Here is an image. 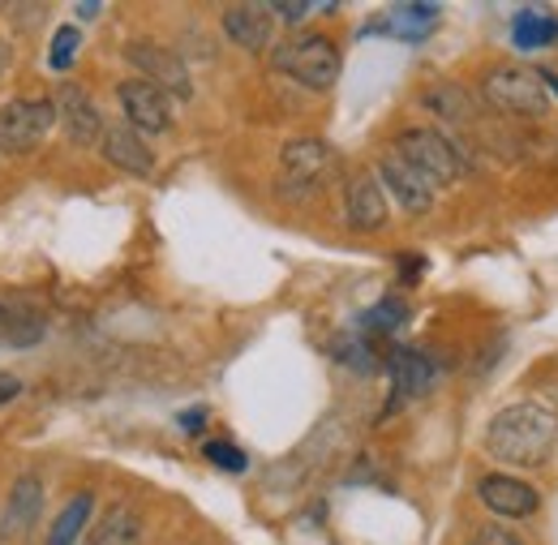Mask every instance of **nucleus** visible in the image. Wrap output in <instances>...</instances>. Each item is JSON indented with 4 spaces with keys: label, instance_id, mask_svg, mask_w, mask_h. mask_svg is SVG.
<instances>
[{
    "label": "nucleus",
    "instance_id": "obj_23",
    "mask_svg": "<svg viewBox=\"0 0 558 545\" xmlns=\"http://www.w3.org/2000/svg\"><path fill=\"white\" fill-rule=\"evenodd\" d=\"M336 352H340V361H344L349 370H356V374H374V370H378V356H374V348H369L365 336H349Z\"/></svg>",
    "mask_w": 558,
    "mask_h": 545
},
{
    "label": "nucleus",
    "instance_id": "obj_21",
    "mask_svg": "<svg viewBox=\"0 0 558 545\" xmlns=\"http://www.w3.org/2000/svg\"><path fill=\"white\" fill-rule=\"evenodd\" d=\"M0 336H4V343L31 348V343H39V336H44V323H39L35 314H26V310L0 301Z\"/></svg>",
    "mask_w": 558,
    "mask_h": 545
},
{
    "label": "nucleus",
    "instance_id": "obj_12",
    "mask_svg": "<svg viewBox=\"0 0 558 545\" xmlns=\"http://www.w3.org/2000/svg\"><path fill=\"white\" fill-rule=\"evenodd\" d=\"M387 365H391V409H400L413 396H425L429 383H434V361L425 352L400 348V352H391Z\"/></svg>",
    "mask_w": 558,
    "mask_h": 545
},
{
    "label": "nucleus",
    "instance_id": "obj_7",
    "mask_svg": "<svg viewBox=\"0 0 558 545\" xmlns=\"http://www.w3.org/2000/svg\"><path fill=\"white\" fill-rule=\"evenodd\" d=\"M125 61L138 69L142 82H150V86L163 90V95H177V99H190V95H194V82H190L185 61H181L177 52L150 44V39H134V44L125 48Z\"/></svg>",
    "mask_w": 558,
    "mask_h": 545
},
{
    "label": "nucleus",
    "instance_id": "obj_2",
    "mask_svg": "<svg viewBox=\"0 0 558 545\" xmlns=\"http://www.w3.org/2000/svg\"><path fill=\"white\" fill-rule=\"evenodd\" d=\"M276 69L310 90H327L340 77V48L323 35H301L276 48Z\"/></svg>",
    "mask_w": 558,
    "mask_h": 545
},
{
    "label": "nucleus",
    "instance_id": "obj_24",
    "mask_svg": "<svg viewBox=\"0 0 558 545\" xmlns=\"http://www.w3.org/2000/svg\"><path fill=\"white\" fill-rule=\"evenodd\" d=\"M77 48H82V31H77V26H61V31L52 35V52H48V65L65 73V69L73 65V57H77Z\"/></svg>",
    "mask_w": 558,
    "mask_h": 545
},
{
    "label": "nucleus",
    "instance_id": "obj_8",
    "mask_svg": "<svg viewBox=\"0 0 558 545\" xmlns=\"http://www.w3.org/2000/svg\"><path fill=\"white\" fill-rule=\"evenodd\" d=\"M378 172H383V181H387L391 198L404 206L409 215H425V210L434 206V190H438V185H434L425 172H417L404 155H396V150H391V155H383V159H378Z\"/></svg>",
    "mask_w": 558,
    "mask_h": 545
},
{
    "label": "nucleus",
    "instance_id": "obj_22",
    "mask_svg": "<svg viewBox=\"0 0 558 545\" xmlns=\"http://www.w3.org/2000/svg\"><path fill=\"white\" fill-rule=\"evenodd\" d=\"M404 318H409L404 301L387 296L378 310H369V314L361 318V327H365V331H374V336H391V331H400V327H404Z\"/></svg>",
    "mask_w": 558,
    "mask_h": 545
},
{
    "label": "nucleus",
    "instance_id": "obj_18",
    "mask_svg": "<svg viewBox=\"0 0 558 545\" xmlns=\"http://www.w3.org/2000/svg\"><path fill=\"white\" fill-rule=\"evenodd\" d=\"M142 542V520L134 507H112L104 520H99V529L90 533V542L86 545H138Z\"/></svg>",
    "mask_w": 558,
    "mask_h": 545
},
{
    "label": "nucleus",
    "instance_id": "obj_27",
    "mask_svg": "<svg viewBox=\"0 0 558 545\" xmlns=\"http://www.w3.org/2000/svg\"><path fill=\"white\" fill-rule=\"evenodd\" d=\"M271 9V17H283V22H301L314 4H305V0H288V4H267Z\"/></svg>",
    "mask_w": 558,
    "mask_h": 545
},
{
    "label": "nucleus",
    "instance_id": "obj_1",
    "mask_svg": "<svg viewBox=\"0 0 558 545\" xmlns=\"http://www.w3.org/2000/svg\"><path fill=\"white\" fill-rule=\"evenodd\" d=\"M558 438V416L555 409L537 404V400H524V404H511L502 409L486 425V447L494 460L502 464H520V469H537L550 460Z\"/></svg>",
    "mask_w": 558,
    "mask_h": 545
},
{
    "label": "nucleus",
    "instance_id": "obj_19",
    "mask_svg": "<svg viewBox=\"0 0 558 545\" xmlns=\"http://www.w3.org/2000/svg\"><path fill=\"white\" fill-rule=\"evenodd\" d=\"M511 39H515V48H542V44L558 39V17L542 13V9H524L511 22Z\"/></svg>",
    "mask_w": 558,
    "mask_h": 545
},
{
    "label": "nucleus",
    "instance_id": "obj_29",
    "mask_svg": "<svg viewBox=\"0 0 558 545\" xmlns=\"http://www.w3.org/2000/svg\"><path fill=\"white\" fill-rule=\"evenodd\" d=\"M9 69H13V44H4V39H0V77H4Z\"/></svg>",
    "mask_w": 558,
    "mask_h": 545
},
{
    "label": "nucleus",
    "instance_id": "obj_6",
    "mask_svg": "<svg viewBox=\"0 0 558 545\" xmlns=\"http://www.w3.org/2000/svg\"><path fill=\"white\" fill-rule=\"evenodd\" d=\"M57 125L52 99H13L0 108V155H31Z\"/></svg>",
    "mask_w": 558,
    "mask_h": 545
},
{
    "label": "nucleus",
    "instance_id": "obj_15",
    "mask_svg": "<svg viewBox=\"0 0 558 545\" xmlns=\"http://www.w3.org/2000/svg\"><path fill=\"white\" fill-rule=\"evenodd\" d=\"M223 35L241 44L245 52H263L271 39V9L267 4H228L223 9Z\"/></svg>",
    "mask_w": 558,
    "mask_h": 545
},
{
    "label": "nucleus",
    "instance_id": "obj_17",
    "mask_svg": "<svg viewBox=\"0 0 558 545\" xmlns=\"http://www.w3.org/2000/svg\"><path fill=\"white\" fill-rule=\"evenodd\" d=\"M349 223L356 232H374L387 223V198L374 177H356L349 185Z\"/></svg>",
    "mask_w": 558,
    "mask_h": 545
},
{
    "label": "nucleus",
    "instance_id": "obj_26",
    "mask_svg": "<svg viewBox=\"0 0 558 545\" xmlns=\"http://www.w3.org/2000/svg\"><path fill=\"white\" fill-rule=\"evenodd\" d=\"M469 545H520V537H515V533H507V529H498V524H482Z\"/></svg>",
    "mask_w": 558,
    "mask_h": 545
},
{
    "label": "nucleus",
    "instance_id": "obj_16",
    "mask_svg": "<svg viewBox=\"0 0 558 545\" xmlns=\"http://www.w3.org/2000/svg\"><path fill=\"white\" fill-rule=\"evenodd\" d=\"M104 155H108V164H117V168L130 172V177H150V172H155V155L146 150V142L138 137V130H130V125L104 130Z\"/></svg>",
    "mask_w": 558,
    "mask_h": 545
},
{
    "label": "nucleus",
    "instance_id": "obj_28",
    "mask_svg": "<svg viewBox=\"0 0 558 545\" xmlns=\"http://www.w3.org/2000/svg\"><path fill=\"white\" fill-rule=\"evenodd\" d=\"M17 396H22V383H17L13 374H0V409H4V404H13Z\"/></svg>",
    "mask_w": 558,
    "mask_h": 545
},
{
    "label": "nucleus",
    "instance_id": "obj_30",
    "mask_svg": "<svg viewBox=\"0 0 558 545\" xmlns=\"http://www.w3.org/2000/svg\"><path fill=\"white\" fill-rule=\"evenodd\" d=\"M99 9H104L99 0H86V4H77V17H86V22H90V17H99Z\"/></svg>",
    "mask_w": 558,
    "mask_h": 545
},
{
    "label": "nucleus",
    "instance_id": "obj_5",
    "mask_svg": "<svg viewBox=\"0 0 558 545\" xmlns=\"http://www.w3.org/2000/svg\"><path fill=\"white\" fill-rule=\"evenodd\" d=\"M396 155H404L434 185H451V181H460L469 172L464 155L456 150V142L442 134V130H404Z\"/></svg>",
    "mask_w": 558,
    "mask_h": 545
},
{
    "label": "nucleus",
    "instance_id": "obj_11",
    "mask_svg": "<svg viewBox=\"0 0 558 545\" xmlns=\"http://www.w3.org/2000/svg\"><path fill=\"white\" fill-rule=\"evenodd\" d=\"M57 117L65 125L73 146H95L104 142V121H99V108L77 90V86H61L57 90Z\"/></svg>",
    "mask_w": 558,
    "mask_h": 545
},
{
    "label": "nucleus",
    "instance_id": "obj_10",
    "mask_svg": "<svg viewBox=\"0 0 558 545\" xmlns=\"http://www.w3.org/2000/svg\"><path fill=\"white\" fill-rule=\"evenodd\" d=\"M44 516V481L35 473H22L9 489V502H4V537L17 542L26 537Z\"/></svg>",
    "mask_w": 558,
    "mask_h": 545
},
{
    "label": "nucleus",
    "instance_id": "obj_13",
    "mask_svg": "<svg viewBox=\"0 0 558 545\" xmlns=\"http://www.w3.org/2000/svg\"><path fill=\"white\" fill-rule=\"evenodd\" d=\"M438 26V9L434 4H396L387 17L369 22L365 35H391V39H409V44H421L429 39Z\"/></svg>",
    "mask_w": 558,
    "mask_h": 545
},
{
    "label": "nucleus",
    "instance_id": "obj_20",
    "mask_svg": "<svg viewBox=\"0 0 558 545\" xmlns=\"http://www.w3.org/2000/svg\"><path fill=\"white\" fill-rule=\"evenodd\" d=\"M90 507H95L90 494H73L70 507L57 516V524H52V533H48V542L44 545H77L82 529H86V520H90Z\"/></svg>",
    "mask_w": 558,
    "mask_h": 545
},
{
    "label": "nucleus",
    "instance_id": "obj_3",
    "mask_svg": "<svg viewBox=\"0 0 558 545\" xmlns=\"http://www.w3.org/2000/svg\"><path fill=\"white\" fill-rule=\"evenodd\" d=\"M482 95H486L489 108L511 112V117H546V108H550L546 77L533 73V69H489L486 82H482Z\"/></svg>",
    "mask_w": 558,
    "mask_h": 545
},
{
    "label": "nucleus",
    "instance_id": "obj_25",
    "mask_svg": "<svg viewBox=\"0 0 558 545\" xmlns=\"http://www.w3.org/2000/svg\"><path fill=\"white\" fill-rule=\"evenodd\" d=\"M207 460L228 469V473H245V456L236 447H228V443H207Z\"/></svg>",
    "mask_w": 558,
    "mask_h": 545
},
{
    "label": "nucleus",
    "instance_id": "obj_14",
    "mask_svg": "<svg viewBox=\"0 0 558 545\" xmlns=\"http://www.w3.org/2000/svg\"><path fill=\"white\" fill-rule=\"evenodd\" d=\"M477 494H482V502H486L494 516H507V520H524V516H533L542 507L537 489L515 477H486Z\"/></svg>",
    "mask_w": 558,
    "mask_h": 545
},
{
    "label": "nucleus",
    "instance_id": "obj_9",
    "mask_svg": "<svg viewBox=\"0 0 558 545\" xmlns=\"http://www.w3.org/2000/svg\"><path fill=\"white\" fill-rule=\"evenodd\" d=\"M117 95H121V108H125V117H130V125L134 130H146V134H168L172 130V108H168V95L163 90H155L150 82H121L117 86Z\"/></svg>",
    "mask_w": 558,
    "mask_h": 545
},
{
    "label": "nucleus",
    "instance_id": "obj_4",
    "mask_svg": "<svg viewBox=\"0 0 558 545\" xmlns=\"http://www.w3.org/2000/svg\"><path fill=\"white\" fill-rule=\"evenodd\" d=\"M331 172H336V150L318 137H296L279 150V190L288 198L314 194Z\"/></svg>",
    "mask_w": 558,
    "mask_h": 545
}]
</instances>
